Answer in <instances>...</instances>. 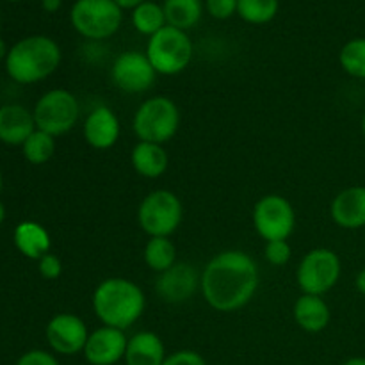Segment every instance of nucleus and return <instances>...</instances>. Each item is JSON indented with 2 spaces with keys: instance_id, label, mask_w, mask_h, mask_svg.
I'll list each match as a JSON object with an SVG mask.
<instances>
[{
  "instance_id": "nucleus-1",
  "label": "nucleus",
  "mask_w": 365,
  "mask_h": 365,
  "mask_svg": "<svg viewBox=\"0 0 365 365\" xmlns=\"http://www.w3.org/2000/svg\"><path fill=\"white\" fill-rule=\"evenodd\" d=\"M203 299L217 312H235L248 305L259 289V267L241 250L214 255L200 274Z\"/></svg>"
},
{
  "instance_id": "nucleus-2",
  "label": "nucleus",
  "mask_w": 365,
  "mask_h": 365,
  "mask_svg": "<svg viewBox=\"0 0 365 365\" xmlns=\"http://www.w3.org/2000/svg\"><path fill=\"white\" fill-rule=\"evenodd\" d=\"M93 312L103 327L127 330L141 319L146 307L143 289L128 278H106L96 285L91 298Z\"/></svg>"
},
{
  "instance_id": "nucleus-3",
  "label": "nucleus",
  "mask_w": 365,
  "mask_h": 365,
  "mask_svg": "<svg viewBox=\"0 0 365 365\" xmlns=\"http://www.w3.org/2000/svg\"><path fill=\"white\" fill-rule=\"evenodd\" d=\"M59 45L48 36H29L9 48L6 70L18 84H34L45 81L61 64Z\"/></svg>"
},
{
  "instance_id": "nucleus-4",
  "label": "nucleus",
  "mask_w": 365,
  "mask_h": 365,
  "mask_svg": "<svg viewBox=\"0 0 365 365\" xmlns=\"http://www.w3.org/2000/svg\"><path fill=\"white\" fill-rule=\"evenodd\" d=\"M180 109L168 96H152L138 107L132 120V128L139 141L164 143L171 141L180 128Z\"/></svg>"
},
{
  "instance_id": "nucleus-5",
  "label": "nucleus",
  "mask_w": 365,
  "mask_h": 365,
  "mask_svg": "<svg viewBox=\"0 0 365 365\" xmlns=\"http://www.w3.org/2000/svg\"><path fill=\"white\" fill-rule=\"evenodd\" d=\"M75 31L89 41H103L120 31L123 11L114 0H75L70 9Z\"/></svg>"
},
{
  "instance_id": "nucleus-6",
  "label": "nucleus",
  "mask_w": 365,
  "mask_h": 365,
  "mask_svg": "<svg viewBox=\"0 0 365 365\" xmlns=\"http://www.w3.org/2000/svg\"><path fill=\"white\" fill-rule=\"evenodd\" d=\"M184 220V205L175 192L157 189L141 200L138 209V223L150 237H170Z\"/></svg>"
},
{
  "instance_id": "nucleus-7",
  "label": "nucleus",
  "mask_w": 365,
  "mask_h": 365,
  "mask_svg": "<svg viewBox=\"0 0 365 365\" xmlns=\"http://www.w3.org/2000/svg\"><path fill=\"white\" fill-rule=\"evenodd\" d=\"M192 52L195 46L187 32L166 25L148 38L145 53L155 68L157 75H178L189 66Z\"/></svg>"
},
{
  "instance_id": "nucleus-8",
  "label": "nucleus",
  "mask_w": 365,
  "mask_h": 365,
  "mask_svg": "<svg viewBox=\"0 0 365 365\" xmlns=\"http://www.w3.org/2000/svg\"><path fill=\"white\" fill-rule=\"evenodd\" d=\"M32 114L38 130L57 138L70 132L77 125L81 106L73 93L68 89H50L36 102Z\"/></svg>"
},
{
  "instance_id": "nucleus-9",
  "label": "nucleus",
  "mask_w": 365,
  "mask_h": 365,
  "mask_svg": "<svg viewBox=\"0 0 365 365\" xmlns=\"http://www.w3.org/2000/svg\"><path fill=\"white\" fill-rule=\"evenodd\" d=\"M342 266L337 253L330 248L310 250L296 271L298 287L303 294L323 296L341 280Z\"/></svg>"
},
{
  "instance_id": "nucleus-10",
  "label": "nucleus",
  "mask_w": 365,
  "mask_h": 365,
  "mask_svg": "<svg viewBox=\"0 0 365 365\" xmlns=\"http://www.w3.org/2000/svg\"><path fill=\"white\" fill-rule=\"evenodd\" d=\"M253 227L266 242L287 241L296 228L292 203L282 195H266L253 207Z\"/></svg>"
},
{
  "instance_id": "nucleus-11",
  "label": "nucleus",
  "mask_w": 365,
  "mask_h": 365,
  "mask_svg": "<svg viewBox=\"0 0 365 365\" xmlns=\"http://www.w3.org/2000/svg\"><path fill=\"white\" fill-rule=\"evenodd\" d=\"M110 77L118 89L135 95V93L148 91L155 84L157 71L145 52L128 50L121 52L114 59Z\"/></svg>"
},
{
  "instance_id": "nucleus-12",
  "label": "nucleus",
  "mask_w": 365,
  "mask_h": 365,
  "mask_svg": "<svg viewBox=\"0 0 365 365\" xmlns=\"http://www.w3.org/2000/svg\"><path fill=\"white\" fill-rule=\"evenodd\" d=\"M89 331L84 321L70 312L53 316L46 324V341L59 355H77L84 351Z\"/></svg>"
},
{
  "instance_id": "nucleus-13",
  "label": "nucleus",
  "mask_w": 365,
  "mask_h": 365,
  "mask_svg": "<svg viewBox=\"0 0 365 365\" xmlns=\"http://www.w3.org/2000/svg\"><path fill=\"white\" fill-rule=\"evenodd\" d=\"M198 287L200 274L196 267L189 262H177L168 271L160 273L155 282V291L159 298L173 305L191 299Z\"/></svg>"
},
{
  "instance_id": "nucleus-14",
  "label": "nucleus",
  "mask_w": 365,
  "mask_h": 365,
  "mask_svg": "<svg viewBox=\"0 0 365 365\" xmlns=\"http://www.w3.org/2000/svg\"><path fill=\"white\" fill-rule=\"evenodd\" d=\"M128 339L123 330L100 327L91 331L84 346V356L91 365H114L125 359Z\"/></svg>"
},
{
  "instance_id": "nucleus-15",
  "label": "nucleus",
  "mask_w": 365,
  "mask_h": 365,
  "mask_svg": "<svg viewBox=\"0 0 365 365\" xmlns=\"http://www.w3.org/2000/svg\"><path fill=\"white\" fill-rule=\"evenodd\" d=\"M84 139L91 148L109 150L118 143L121 134V125L116 113L107 106H98L86 116Z\"/></svg>"
},
{
  "instance_id": "nucleus-16",
  "label": "nucleus",
  "mask_w": 365,
  "mask_h": 365,
  "mask_svg": "<svg viewBox=\"0 0 365 365\" xmlns=\"http://www.w3.org/2000/svg\"><path fill=\"white\" fill-rule=\"evenodd\" d=\"M331 220L344 230L365 227V185H351L334 198L330 207Z\"/></svg>"
},
{
  "instance_id": "nucleus-17",
  "label": "nucleus",
  "mask_w": 365,
  "mask_h": 365,
  "mask_svg": "<svg viewBox=\"0 0 365 365\" xmlns=\"http://www.w3.org/2000/svg\"><path fill=\"white\" fill-rule=\"evenodd\" d=\"M34 130V114L24 106L9 103L0 107V141L11 146H24Z\"/></svg>"
},
{
  "instance_id": "nucleus-18",
  "label": "nucleus",
  "mask_w": 365,
  "mask_h": 365,
  "mask_svg": "<svg viewBox=\"0 0 365 365\" xmlns=\"http://www.w3.org/2000/svg\"><path fill=\"white\" fill-rule=\"evenodd\" d=\"M294 321L302 330L309 331V334H319V331L327 330L330 324V307L324 302L323 296L314 294H302L294 303Z\"/></svg>"
},
{
  "instance_id": "nucleus-19",
  "label": "nucleus",
  "mask_w": 365,
  "mask_h": 365,
  "mask_svg": "<svg viewBox=\"0 0 365 365\" xmlns=\"http://www.w3.org/2000/svg\"><path fill=\"white\" fill-rule=\"evenodd\" d=\"M123 360L127 365H163L166 360L163 339L153 331H139L132 335Z\"/></svg>"
},
{
  "instance_id": "nucleus-20",
  "label": "nucleus",
  "mask_w": 365,
  "mask_h": 365,
  "mask_svg": "<svg viewBox=\"0 0 365 365\" xmlns=\"http://www.w3.org/2000/svg\"><path fill=\"white\" fill-rule=\"evenodd\" d=\"M130 163L135 173L145 178H159L163 177L170 166V155H168L164 145L157 143L139 141L132 148Z\"/></svg>"
},
{
  "instance_id": "nucleus-21",
  "label": "nucleus",
  "mask_w": 365,
  "mask_h": 365,
  "mask_svg": "<svg viewBox=\"0 0 365 365\" xmlns=\"http://www.w3.org/2000/svg\"><path fill=\"white\" fill-rule=\"evenodd\" d=\"M13 241L18 252L32 260H39L43 255L50 253V245H52L48 232L36 221H21L14 228Z\"/></svg>"
},
{
  "instance_id": "nucleus-22",
  "label": "nucleus",
  "mask_w": 365,
  "mask_h": 365,
  "mask_svg": "<svg viewBox=\"0 0 365 365\" xmlns=\"http://www.w3.org/2000/svg\"><path fill=\"white\" fill-rule=\"evenodd\" d=\"M163 9L170 27L187 32L202 20L205 6L203 0H164Z\"/></svg>"
},
{
  "instance_id": "nucleus-23",
  "label": "nucleus",
  "mask_w": 365,
  "mask_h": 365,
  "mask_svg": "<svg viewBox=\"0 0 365 365\" xmlns=\"http://www.w3.org/2000/svg\"><path fill=\"white\" fill-rule=\"evenodd\" d=\"M132 27L143 36H148L152 38L153 34L164 29L168 25L166 14H164L163 4L152 2V0H146L141 6L135 7L130 14Z\"/></svg>"
},
{
  "instance_id": "nucleus-24",
  "label": "nucleus",
  "mask_w": 365,
  "mask_h": 365,
  "mask_svg": "<svg viewBox=\"0 0 365 365\" xmlns=\"http://www.w3.org/2000/svg\"><path fill=\"white\" fill-rule=\"evenodd\" d=\"M145 264L153 273H164L177 264V248L170 237H150L143 252Z\"/></svg>"
},
{
  "instance_id": "nucleus-25",
  "label": "nucleus",
  "mask_w": 365,
  "mask_h": 365,
  "mask_svg": "<svg viewBox=\"0 0 365 365\" xmlns=\"http://www.w3.org/2000/svg\"><path fill=\"white\" fill-rule=\"evenodd\" d=\"M280 0H237V14L252 25H266L277 18Z\"/></svg>"
},
{
  "instance_id": "nucleus-26",
  "label": "nucleus",
  "mask_w": 365,
  "mask_h": 365,
  "mask_svg": "<svg viewBox=\"0 0 365 365\" xmlns=\"http://www.w3.org/2000/svg\"><path fill=\"white\" fill-rule=\"evenodd\" d=\"M21 150L29 163L39 166V164L48 163L56 153V138L36 128L31 138L24 143Z\"/></svg>"
},
{
  "instance_id": "nucleus-27",
  "label": "nucleus",
  "mask_w": 365,
  "mask_h": 365,
  "mask_svg": "<svg viewBox=\"0 0 365 365\" xmlns=\"http://www.w3.org/2000/svg\"><path fill=\"white\" fill-rule=\"evenodd\" d=\"M342 70L355 78L365 81V38H353L339 52Z\"/></svg>"
},
{
  "instance_id": "nucleus-28",
  "label": "nucleus",
  "mask_w": 365,
  "mask_h": 365,
  "mask_svg": "<svg viewBox=\"0 0 365 365\" xmlns=\"http://www.w3.org/2000/svg\"><path fill=\"white\" fill-rule=\"evenodd\" d=\"M264 257L273 266H285L292 257V248L287 241H269L264 248Z\"/></svg>"
},
{
  "instance_id": "nucleus-29",
  "label": "nucleus",
  "mask_w": 365,
  "mask_h": 365,
  "mask_svg": "<svg viewBox=\"0 0 365 365\" xmlns=\"http://www.w3.org/2000/svg\"><path fill=\"white\" fill-rule=\"evenodd\" d=\"M203 6L216 20H228L237 14V0H203Z\"/></svg>"
},
{
  "instance_id": "nucleus-30",
  "label": "nucleus",
  "mask_w": 365,
  "mask_h": 365,
  "mask_svg": "<svg viewBox=\"0 0 365 365\" xmlns=\"http://www.w3.org/2000/svg\"><path fill=\"white\" fill-rule=\"evenodd\" d=\"M38 269L43 278H46V280H56L63 273V264H61L59 257L52 255V253H46V255H43L38 260Z\"/></svg>"
},
{
  "instance_id": "nucleus-31",
  "label": "nucleus",
  "mask_w": 365,
  "mask_h": 365,
  "mask_svg": "<svg viewBox=\"0 0 365 365\" xmlns=\"http://www.w3.org/2000/svg\"><path fill=\"white\" fill-rule=\"evenodd\" d=\"M163 365H207V362L200 353L191 351V349H182V351H175L170 356H166Z\"/></svg>"
},
{
  "instance_id": "nucleus-32",
  "label": "nucleus",
  "mask_w": 365,
  "mask_h": 365,
  "mask_svg": "<svg viewBox=\"0 0 365 365\" xmlns=\"http://www.w3.org/2000/svg\"><path fill=\"white\" fill-rule=\"evenodd\" d=\"M16 365H59V362L50 353L41 351V349H32V351L21 355Z\"/></svg>"
},
{
  "instance_id": "nucleus-33",
  "label": "nucleus",
  "mask_w": 365,
  "mask_h": 365,
  "mask_svg": "<svg viewBox=\"0 0 365 365\" xmlns=\"http://www.w3.org/2000/svg\"><path fill=\"white\" fill-rule=\"evenodd\" d=\"M114 2H116V6L120 7L121 11H134L135 7H139L143 2H146V0H114Z\"/></svg>"
},
{
  "instance_id": "nucleus-34",
  "label": "nucleus",
  "mask_w": 365,
  "mask_h": 365,
  "mask_svg": "<svg viewBox=\"0 0 365 365\" xmlns=\"http://www.w3.org/2000/svg\"><path fill=\"white\" fill-rule=\"evenodd\" d=\"M41 6L46 13H56L63 6V0H41Z\"/></svg>"
},
{
  "instance_id": "nucleus-35",
  "label": "nucleus",
  "mask_w": 365,
  "mask_h": 365,
  "mask_svg": "<svg viewBox=\"0 0 365 365\" xmlns=\"http://www.w3.org/2000/svg\"><path fill=\"white\" fill-rule=\"evenodd\" d=\"M355 287H356V291L360 292V294L365 296V267H364V269H360V273L356 274Z\"/></svg>"
},
{
  "instance_id": "nucleus-36",
  "label": "nucleus",
  "mask_w": 365,
  "mask_h": 365,
  "mask_svg": "<svg viewBox=\"0 0 365 365\" xmlns=\"http://www.w3.org/2000/svg\"><path fill=\"white\" fill-rule=\"evenodd\" d=\"M342 365H365V359L364 356H353V359L346 360Z\"/></svg>"
},
{
  "instance_id": "nucleus-37",
  "label": "nucleus",
  "mask_w": 365,
  "mask_h": 365,
  "mask_svg": "<svg viewBox=\"0 0 365 365\" xmlns=\"http://www.w3.org/2000/svg\"><path fill=\"white\" fill-rule=\"evenodd\" d=\"M7 53H9V50H7V46H6V43H4V39L0 38V61L6 59Z\"/></svg>"
},
{
  "instance_id": "nucleus-38",
  "label": "nucleus",
  "mask_w": 365,
  "mask_h": 365,
  "mask_svg": "<svg viewBox=\"0 0 365 365\" xmlns=\"http://www.w3.org/2000/svg\"><path fill=\"white\" fill-rule=\"evenodd\" d=\"M4 220H6V207H4L2 202H0V225L4 223Z\"/></svg>"
},
{
  "instance_id": "nucleus-39",
  "label": "nucleus",
  "mask_w": 365,
  "mask_h": 365,
  "mask_svg": "<svg viewBox=\"0 0 365 365\" xmlns=\"http://www.w3.org/2000/svg\"><path fill=\"white\" fill-rule=\"evenodd\" d=\"M362 134L365 135V113H364V116H362Z\"/></svg>"
},
{
  "instance_id": "nucleus-40",
  "label": "nucleus",
  "mask_w": 365,
  "mask_h": 365,
  "mask_svg": "<svg viewBox=\"0 0 365 365\" xmlns=\"http://www.w3.org/2000/svg\"><path fill=\"white\" fill-rule=\"evenodd\" d=\"M0 189H2V175H0Z\"/></svg>"
},
{
  "instance_id": "nucleus-41",
  "label": "nucleus",
  "mask_w": 365,
  "mask_h": 365,
  "mask_svg": "<svg viewBox=\"0 0 365 365\" xmlns=\"http://www.w3.org/2000/svg\"><path fill=\"white\" fill-rule=\"evenodd\" d=\"M7 2H21V0H7Z\"/></svg>"
}]
</instances>
